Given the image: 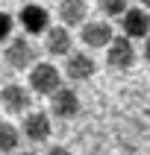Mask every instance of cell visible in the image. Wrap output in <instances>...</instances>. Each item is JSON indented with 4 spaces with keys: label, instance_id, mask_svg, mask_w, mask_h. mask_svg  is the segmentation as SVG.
Masks as SVG:
<instances>
[{
    "label": "cell",
    "instance_id": "d6986e66",
    "mask_svg": "<svg viewBox=\"0 0 150 155\" xmlns=\"http://www.w3.org/2000/svg\"><path fill=\"white\" fill-rule=\"evenodd\" d=\"M141 6H144V9H150V0H141Z\"/></svg>",
    "mask_w": 150,
    "mask_h": 155
},
{
    "label": "cell",
    "instance_id": "30bf717a",
    "mask_svg": "<svg viewBox=\"0 0 150 155\" xmlns=\"http://www.w3.org/2000/svg\"><path fill=\"white\" fill-rule=\"evenodd\" d=\"M56 15H59V26H85L88 21V3L85 0H59V9H56Z\"/></svg>",
    "mask_w": 150,
    "mask_h": 155
},
{
    "label": "cell",
    "instance_id": "5bb4252c",
    "mask_svg": "<svg viewBox=\"0 0 150 155\" xmlns=\"http://www.w3.org/2000/svg\"><path fill=\"white\" fill-rule=\"evenodd\" d=\"M97 9H100V15H106V18H124L130 12L127 0H97Z\"/></svg>",
    "mask_w": 150,
    "mask_h": 155
},
{
    "label": "cell",
    "instance_id": "8fae6325",
    "mask_svg": "<svg viewBox=\"0 0 150 155\" xmlns=\"http://www.w3.org/2000/svg\"><path fill=\"white\" fill-rule=\"evenodd\" d=\"M121 29L127 38H150V12L144 9H130L127 15L121 18Z\"/></svg>",
    "mask_w": 150,
    "mask_h": 155
},
{
    "label": "cell",
    "instance_id": "ac0fdd59",
    "mask_svg": "<svg viewBox=\"0 0 150 155\" xmlns=\"http://www.w3.org/2000/svg\"><path fill=\"white\" fill-rule=\"evenodd\" d=\"M15 155H38V152H33V149H24V152H15Z\"/></svg>",
    "mask_w": 150,
    "mask_h": 155
},
{
    "label": "cell",
    "instance_id": "7a4b0ae2",
    "mask_svg": "<svg viewBox=\"0 0 150 155\" xmlns=\"http://www.w3.org/2000/svg\"><path fill=\"white\" fill-rule=\"evenodd\" d=\"M3 59H6V64L12 70H33L35 64H38V50H35V44L26 38V35H15L12 41L6 44V53H3Z\"/></svg>",
    "mask_w": 150,
    "mask_h": 155
},
{
    "label": "cell",
    "instance_id": "52a82bcc",
    "mask_svg": "<svg viewBox=\"0 0 150 155\" xmlns=\"http://www.w3.org/2000/svg\"><path fill=\"white\" fill-rule=\"evenodd\" d=\"M79 41L85 44L88 50H100V47H109L115 41V29L109 21H88L79 29Z\"/></svg>",
    "mask_w": 150,
    "mask_h": 155
},
{
    "label": "cell",
    "instance_id": "277c9868",
    "mask_svg": "<svg viewBox=\"0 0 150 155\" xmlns=\"http://www.w3.org/2000/svg\"><path fill=\"white\" fill-rule=\"evenodd\" d=\"M18 21L24 26V32H30V35H41V32L47 35L53 29L50 26V12H47L41 3H26V6H21Z\"/></svg>",
    "mask_w": 150,
    "mask_h": 155
},
{
    "label": "cell",
    "instance_id": "ba28073f",
    "mask_svg": "<svg viewBox=\"0 0 150 155\" xmlns=\"http://www.w3.org/2000/svg\"><path fill=\"white\" fill-rule=\"evenodd\" d=\"M50 132H53V126H50V114L47 111H30L24 117V123H21V135H24L30 143H44V140L50 138Z\"/></svg>",
    "mask_w": 150,
    "mask_h": 155
},
{
    "label": "cell",
    "instance_id": "8992f818",
    "mask_svg": "<svg viewBox=\"0 0 150 155\" xmlns=\"http://www.w3.org/2000/svg\"><path fill=\"white\" fill-rule=\"evenodd\" d=\"M79 108H82V100H79V94L74 88H68V85L59 88V91L50 97V114L59 117V120H74L79 114Z\"/></svg>",
    "mask_w": 150,
    "mask_h": 155
},
{
    "label": "cell",
    "instance_id": "6da1fadb",
    "mask_svg": "<svg viewBox=\"0 0 150 155\" xmlns=\"http://www.w3.org/2000/svg\"><path fill=\"white\" fill-rule=\"evenodd\" d=\"M62 85V73L56 64H50V61H38L33 70H30V91L38 97H53Z\"/></svg>",
    "mask_w": 150,
    "mask_h": 155
},
{
    "label": "cell",
    "instance_id": "e0dca14e",
    "mask_svg": "<svg viewBox=\"0 0 150 155\" xmlns=\"http://www.w3.org/2000/svg\"><path fill=\"white\" fill-rule=\"evenodd\" d=\"M141 56H144V61H150V38H144V50H141Z\"/></svg>",
    "mask_w": 150,
    "mask_h": 155
},
{
    "label": "cell",
    "instance_id": "3957f363",
    "mask_svg": "<svg viewBox=\"0 0 150 155\" xmlns=\"http://www.w3.org/2000/svg\"><path fill=\"white\" fill-rule=\"evenodd\" d=\"M0 105H3V111L6 114H30V105H33V91L24 85H18V82H9L3 85L0 91Z\"/></svg>",
    "mask_w": 150,
    "mask_h": 155
},
{
    "label": "cell",
    "instance_id": "9c48e42d",
    "mask_svg": "<svg viewBox=\"0 0 150 155\" xmlns=\"http://www.w3.org/2000/svg\"><path fill=\"white\" fill-rule=\"evenodd\" d=\"M97 73V61L88 56V53H71L65 59V76L71 82H85Z\"/></svg>",
    "mask_w": 150,
    "mask_h": 155
},
{
    "label": "cell",
    "instance_id": "7c38bea8",
    "mask_svg": "<svg viewBox=\"0 0 150 155\" xmlns=\"http://www.w3.org/2000/svg\"><path fill=\"white\" fill-rule=\"evenodd\" d=\"M44 47H47L50 56H65V59H68L71 53H74V35H71L65 26H53L50 32H47Z\"/></svg>",
    "mask_w": 150,
    "mask_h": 155
},
{
    "label": "cell",
    "instance_id": "9a60e30c",
    "mask_svg": "<svg viewBox=\"0 0 150 155\" xmlns=\"http://www.w3.org/2000/svg\"><path fill=\"white\" fill-rule=\"evenodd\" d=\"M12 26H15L12 15H9V12H0V44H3V41H12V38H9V35H12Z\"/></svg>",
    "mask_w": 150,
    "mask_h": 155
},
{
    "label": "cell",
    "instance_id": "4fadbf2b",
    "mask_svg": "<svg viewBox=\"0 0 150 155\" xmlns=\"http://www.w3.org/2000/svg\"><path fill=\"white\" fill-rule=\"evenodd\" d=\"M18 140H21V132L12 123H0V152H15Z\"/></svg>",
    "mask_w": 150,
    "mask_h": 155
},
{
    "label": "cell",
    "instance_id": "5b68a950",
    "mask_svg": "<svg viewBox=\"0 0 150 155\" xmlns=\"http://www.w3.org/2000/svg\"><path fill=\"white\" fill-rule=\"evenodd\" d=\"M106 64L112 70H130L135 64V47L127 35H115V41L106 47Z\"/></svg>",
    "mask_w": 150,
    "mask_h": 155
},
{
    "label": "cell",
    "instance_id": "2e32d148",
    "mask_svg": "<svg viewBox=\"0 0 150 155\" xmlns=\"http://www.w3.org/2000/svg\"><path fill=\"white\" fill-rule=\"evenodd\" d=\"M47 155H74V152H71L68 147H50V149H47Z\"/></svg>",
    "mask_w": 150,
    "mask_h": 155
}]
</instances>
